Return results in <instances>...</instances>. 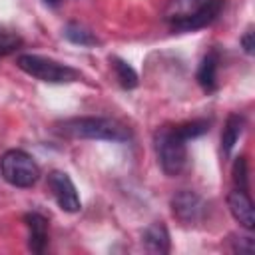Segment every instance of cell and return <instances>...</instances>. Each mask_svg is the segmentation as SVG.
Instances as JSON below:
<instances>
[{"label":"cell","instance_id":"5b68a950","mask_svg":"<svg viewBox=\"0 0 255 255\" xmlns=\"http://www.w3.org/2000/svg\"><path fill=\"white\" fill-rule=\"evenodd\" d=\"M0 173L14 187H32L40 177V167L34 157L22 149H8L0 157Z\"/></svg>","mask_w":255,"mask_h":255},{"label":"cell","instance_id":"5bb4252c","mask_svg":"<svg viewBox=\"0 0 255 255\" xmlns=\"http://www.w3.org/2000/svg\"><path fill=\"white\" fill-rule=\"evenodd\" d=\"M64 36L72 42V44H80V46H96L98 38L94 36L92 30H88L86 26L78 24V22H70L64 28Z\"/></svg>","mask_w":255,"mask_h":255},{"label":"cell","instance_id":"d6986e66","mask_svg":"<svg viewBox=\"0 0 255 255\" xmlns=\"http://www.w3.org/2000/svg\"><path fill=\"white\" fill-rule=\"evenodd\" d=\"M44 4H46V6H50V8H56V6H60V4H62V0H44Z\"/></svg>","mask_w":255,"mask_h":255},{"label":"cell","instance_id":"52a82bcc","mask_svg":"<svg viewBox=\"0 0 255 255\" xmlns=\"http://www.w3.org/2000/svg\"><path fill=\"white\" fill-rule=\"evenodd\" d=\"M171 209H173V215L181 223H195V221L201 219L205 205H203V201H201V197L197 193L183 189V191H179V193L173 195Z\"/></svg>","mask_w":255,"mask_h":255},{"label":"cell","instance_id":"2e32d148","mask_svg":"<svg viewBox=\"0 0 255 255\" xmlns=\"http://www.w3.org/2000/svg\"><path fill=\"white\" fill-rule=\"evenodd\" d=\"M20 46H22V38L18 34L8 32V30H0V58L14 54Z\"/></svg>","mask_w":255,"mask_h":255},{"label":"cell","instance_id":"e0dca14e","mask_svg":"<svg viewBox=\"0 0 255 255\" xmlns=\"http://www.w3.org/2000/svg\"><path fill=\"white\" fill-rule=\"evenodd\" d=\"M231 173H233V183H235V187L247 191V187H249V175H247V161H245V157H237V159H235Z\"/></svg>","mask_w":255,"mask_h":255},{"label":"cell","instance_id":"9c48e42d","mask_svg":"<svg viewBox=\"0 0 255 255\" xmlns=\"http://www.w3.org/2000/svg\"><path fill=\"white\" fill-rule=\"evenodd\" d=\"M24 223L28 229V249L32 253H42L48 245V219L32 211L24 215Z\"/></svg>","mask_w":255,"mask_h":255},{"label":"cell","instance_id":"8fae6325","mask_svg":"<svg viewBox=\"0 0 255 255\" xmlns=\"http://www.w3.org/2000/svg\"><path fill=\"white\" fill-rule=\"evenodd\" d=\"M141 241H143L145 251H149V253H159V255H163V253L169 251V231H167V227H165L161 221L151 223V225L143 231Z\"/></svg>","mask_w":255,"mask_h":255},{"label":"cell","instance_id":"3957f363","mask_svg":"<svg viewBox=\"0 0 255 255\" xmlns=\"http://www.w3.org/2000/svg\"><path fill=\"white\" fill-rule=\"evenodd\" d=\"M157 161L165 175H177L187 163V139L179 133L177 126H163L153 135Z\"/></svg>","mask_w":255,"mask_h":255},{"label":"cell","instance_id":"4fadbf2b","mask_svg":"<svg viewBox=\"0 0 255 255\" xmlns=\"http://www.w3.org/2000/svg\"><path fill=\"white\" fill-rule=\"evenodd\" d=\"M110 64H112V68L116 72V78H118V82H120V86L124 90H133L137 86V74L126 60H122L118 56H112Z\"/></svg>","mask_w":255,"mask_h":255},{"label":"cell","instance_id":"7c38bea8","mask_svg":"<svg viewBox=\"0 0 255 255\" xmlns=\"http://www.w3.org/2000/svg\"><path fill=\"white\" fill-rule=\"evenodd\" d=\"M243 126H245V120L237 114H231L225 122V128H223V133H221V149L223 153H231V149L235 147L239 135L243 133Z\"/></svg>","mask_w":255,"mask_h":255},{"label":"cell","instance_id":"8992f818","mask_svg":"<svg viewBox=\"0 0 255 255\" xmlns=\"http://www.w3.org/2000/svg\"><path fill=\"white\" fill-rule=\"evenodd\" d=\"M48 189L52 193V197L56 199V203L60 205L62 211L66 213H76L82 209V201L78 195V189L74 185V181L70 179V175L66 171H50L48 173Z\"/></svg>","mask_w":255,"mask_h":255},{"label":"cell","instance_id":"9a60e30c","mask_svg":"<svg viewBox=\"0 0 255 255\" xmlns=\"http://www.w3.org/2000/svg\"><path fill=\"white\" fill-rule=\"evenodd\" d=\"M179 133L189 141V139H195L199 135H203L207 129H209V122L207 120H189V122H181V124H175Z\"/></svg>","mask_w":255,"mask_h":255},{"label":"cell","instance_id":"277c9868","mask_svg":"<svg viewBox=\"0 0 255 255\" xmlns=\"http://www.w3.org/2000/svg\"><path fill=\"white\" fill-rule=\"evenodd\" d=\"M16 64L22 72L46 84H72L82 78L76 68L38 54H20Z\"/></svg>","mask_w":255,"mask_h":255},{"label":"cell","instance_id":"6da1fadb","mask_svg":"<svg viewBox=\"0 0 255 255\" xmlns=\"http://www.w3.org/2000/svg\"><path fill=\"white\" fill-rule=\"evenodd\" d=\"M223 0H169L163 20L175 32H193L209 26L221 12Z\"/></svg>","mask_w":255,"mask_h":255},{"label":"cell","instance_id":"30bf717a","mask_svg":"<svg viewBox=\"0 0 255 255\" xmlns=\"http://www.w3.org/2000/svg\"><path fill=\"white\" fill-rule=\"evenodd\" d=\"M219 62H221V58H219V52L217 50H209L205 56H203V60L199 62V68H197V74H195V78H197V84L203 88V92H207V94H211V92H215L217 90V72H219Z\"/></svg>","mask_w":255,"mask_h":255},{"label":"cell","instance_id":"7a4b0ae2","mask_svg":"<svg viewBox=\"0 0 255 255\" xmlns=\"http://www.w3.org/2000/svg\"><path fill=\"white\" fill-rule=\"evenodd\" d=\"M56 131L74 139H104L118 143L131 139L129 128L112 118H72L58 124Z\"/></svg>","mask_w":255,"mask_h":255},{"label":"cell","instance_id":"ba28073f","mask_svg":"<svg viewBox=\"0 0 255 255\" xmlns=\"http://www.w3.org/2000/svg\"><path fill=\"white\" fill-rule=\"evenodd\" d=\"M227 205L231 215L235 217V221H239L241 227H245L247 231H251L255 227V211H253V201L249 197V193L245 189L235 187L233 191H229L227 195Z\"/></svg>","mask_w":255,"mask_h":255},{"label":"cell","instance_id":"ac0fdd59","mask_svg":"<svg viewBox=\"0 0 255 255\" xmlns=\"http://www.w3.org/2000/svg\"><path fill=\"white\" fill-rule=\"evenodd\" d=\"M241 46L243 50L251 56L253 54V48H255V42H253V28H247V32L241 36Z\"/></svg>","mask_w":255,"mask_h":255}]
</instances>
